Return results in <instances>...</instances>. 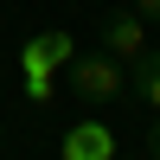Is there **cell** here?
<instances>
[{
	"label": "cell",
	"mask_w": 160,
	"mask_h": 160,
	"mask_svg": "<svg viewBox=\"0 0 160 160\" xmlns=\"http://www.w3.org/2000/svg\"><path fill=\"white\" fill-rule=\"evenodd\" d=\"M64 71H71V90L90 102V109H96V102H115V96L128 90V64H122V58H109L102 45H96V51H83V58H71Z\"/></svg>",
	"instance_id": "1"
},
{
	"label": "cell",
	"mask_w": 160,
	"mask_h": 160,
	"mask_svg": "<svg viewBox=\"0 0 160 160\" xmlns=\"http://www.w3.org/2000/svg\"><path fill=\"white\" fill-rule=\"evenodd\" d=\"M71 58H77V51H71V38H64V32H38V38H26V45H19L26 96L45 102V96H51V71H58V64H71Z\"/></svg>",
	"instance_id": "2"
},
{
	"label": "cell",
	"mask_w": 160,
	"mask_h": 160,
	"mask_svg": "<svg viewBox=\"0 0 160 160\" xmlns=\"http://www.w3.org/2000/svg\"><path fill=\"white\" fill-rule=\"evenodd\" d=\"M102 51H109V58H122V64H135L141 51H148V19H141L135 7L102 13Z\"/></svg>",
	"instance_id": "3"
},
{
	"label": "cell",
	"mask_w": 160,
	"mask_h": 160,
	"mask_svg": "<svg viewBox=\"0 0 160 160\" xmlns=\"http://www.w3.org/2000/svg\"><path fill=\"white\" fill-rule=\"evenodd\" d=\"M58 160H115V135L96 122V115H83L77 128H64V141H58Z\"/></svg>",
	"instance_id": "4"
},
{
	"label": "cell",
	"mask_w": 160,
	"mask_h": 160,
	"mask_svg": "<svg viewBox=\"0 0 160 160\" xmlns=\"http://www.w3.org/2000/svg\"><path fill=\"white\" fill-rule=\"evenodd\" d=\"M128 90H135V96L160 115V45H148L135 64H128Z\"/></svg>",
	"instance_id": "5"
},
{
	"label": "cell",
	"mask_w": 160,
	"mask_h": 160,
	"mask_svg": "<svg viewBox=\"0 0 160 160\" xmlns=\"http://www.w3.org/2000/svg\"><path fill=\"white\" fill-rule=\"evenodd\" d=\"M135 13H141L148 26H160V0H135Z\"/></svg>",
	"instance_id": "6"
},
{
	"label": "cell",
	"mask_w": 160,
	"mask_h": 160,
	"mask_svg": "<svg viewBox=\"0 0 160 160\" xmlns=\"http://www.w3.org/2000/svg\"><path fill=\"white\" fill-rule=\"evenodd\" d=\"M148 160H160V122L148 128Z\"/></svg>",
	"instance_id": "7"
},
{
	"label": "cell",
	"mask_w": 160,
	"mask_h": 160,
	"mask_svg": "<svg viewBox=\"0 0 160 160\" xmlns=\"http://www.w3.org/2000/svg\"><path fill=\"white\" fill-rule=\"evenodd\" d=\"M115 160H122V154H115Z\"/></svg>",
	"instance_id": "8"
}]
</instances>
